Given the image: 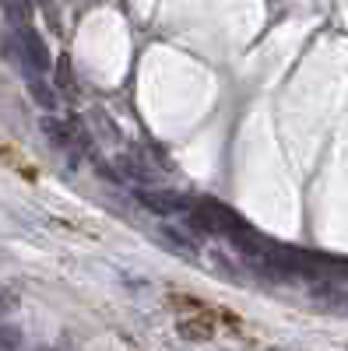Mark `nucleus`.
Masks as SVG:
<instances>
[{"label":"nucleus","instance_id":"obj_1","mask_svg":"<svg viewBox=\"0 0 348 351\" xmlns=\"http://www.w3.org/2000/svg\"><path fill=\"white\" fill-rule=\"evenodd\" d=\"M137 200H141L148 211H155V215H187L190 204H194V200H187V197H180V193L148 190V186H137Z\"/></svg>","mask_w":348,"mask_h":351},{"label":"nucleus","instance_id":"obj_2","mask_svg":"<svg viewBox=\"0 0 348 351\" xmlns=\"http://www.w3.org/2000/svg\"><path fill=\"white\" fill-rule=\"evenodd\" d=\"M4 4V18L14 25V28H25L28 25V14H32V0H0Z\"/></svg>","mask_w":348,"mask_h":351},{"label":"nucleus","instance_id":"obj_3","mask_svg":"<svg viewBox=\"0 0 348 351\" xmlns=\"http://www.w3.org/2000/svg\"><path fill=\"white\" fill-rule=\"evenodd\" d=\"M116 172H124L130 183H137V186H144V183H152V172L144 169L137 158H130V155H124L120 162H116Z\"/></svg>","mask_w":348,"mask_h":351},{"label":"nucleus","instance_id":"obj_4","mask_svg":"<svg viewBox=\"0 0 348 351\" xmlns=\"http://www.w3.org/2000/svg\"><path fill=\"white\" fill-rule=\"evenodd\" d=\"M0 351H21V330L0 324Z\"/></svg>","mask_w":348,"mask_h":351},{"label":"nucleus","instance_id":"obj_5","mask_svg":"<svg viewBox=\"0 0 348 351\" xmlns=\"http://www.w3.org/2000/svg\"><path fill=\"white\" fill-rule=\"evenodd\" d=\"M11 309H14L11 291H8V288H0V316H4V313H11Z\"/></svg>","mask_w":348,"mask_h":351},{"label":"nucleus","instance_id":"obj_6","mask_svg":"<svg viewBox=\"0 0 348 351\" xmlns=\"http://www.w3.org/2000/svg\"><path fill=\"white\" fill-rule=\"evenodd\" d=\"M331 302H334L338 309H345V313H348V291H331Z\"/></svg>","mask_w":348,"mask_h":351}]
</instances>
